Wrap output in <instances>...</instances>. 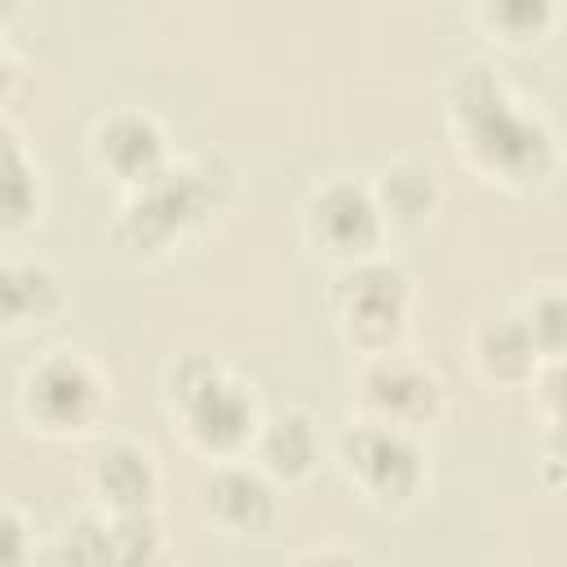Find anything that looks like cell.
I'll use <instances>...</instances> for the list:
<instances>
[{"instance_id": "cell-1", "label": "cell", "mask_w": 567, "mask_h": 567, "mask_svg": "<svg viewBox=\"0 0 567 567\" xmlns=\"http://www.w3.org/2000/svg\"><path fill=\"white\" fill-rule=\"evenodd\" d=\"M447 128L456 155L509 190H532L558 168L554 124L492 62L474 58L447 80Z\"/></svg>"}, {"instance_id": "cell-2", "label": "cell", "mask_w": 567, "mask_h": 567, "mask_svg": "<svg viewBox=\"0 0 567 567\" xmlns=\"http://www.w3.org/2000/svg\"><path fill=\"white\" fill-rule=\"evenodd\" d=\"M235 195H239V164L230 155L204 151L190 159H173L155 182L124 195L111 221V244L120 257L155 261L182 235L204 226L213 213L230 208Z\"/></svg>"}, {"instance_id": "cell-3", "label": "cell", "mask_w": 567, "mask_h": 567, "mask_svg": "<svg viewBox=\"0 0 567 567\" xmlns=\"http://www.w3.org/2000/svg\"><path fill=\"white\" fill-rule=\"evenodd\" d=\"M164 408L182 439L208 461L248 456L261 430L252 385L213 350H186L164 372Z\"/></svg>"}, {"instance_id": "cell-4", "label": "cell", "mask_w": 567, "mask_h": 567, "mask_svg": "<svg viewBox=\"0 0 567 567\" xmlns=\"http://www.w3.org/2000/svg\"><path fill=\"white\" fill-rule=\"evenodd\" d=\"M111 403L106 372L84 350H44L35 363H27L18 381V412L22 421L44 439H80L89 434Z\"/></svg>"}, {"instance_id": "cell-5", "label": "cell", "mask_w": 567, "mask_h": 567, "mask_svg": "<svg viewBox=\"0 0 567 567\" xmlns=\"http://www.w3.org/2000/svg\"><path fill=\"white\" fill-rule=\"evenodd\" d=\"M332 452H337L346 483L377 509H408L430 483L421 434L372 421V416H350Z\"/></svg>"}, {"instance_id": "cell-6", "label": "cell", "mask_w": 567, "mask_h": 567, "mask_svg": "<svg viewBox=\"0 0 567 567\" xmlns=\"http://www.w3.org/2000/svg\"><path fill=\"white\" fill-rule=\"evenodd\" d=\"M332 310H337V328L346 346L359 359L403 350V337L412 323V279L390 257L354 261L337 275Z\"/></svg>"}, {"instance_id": "cell-7", "label": "cell", "mask_w": 567, "mask_h": 567, "mask_svg": "<svg viewBox=\"0 0 567 567\" xmlns=\"http://www.w3.org/2000/svg\"><path fill=\"white\" fill-rule=\"evenodd\" d=\"M301 230H306L310 248L323 252L328 261H337L341 270L354 261L381 257L385 217L377 208L372 182H354L346 173H332L319 186H310V195L301 204Z\"/></svg>"}, {"instance_id": "cell-8", "label": "cell", "mask_w": 567, "mask_h": 567, "mask_svg": "<svg viewBox=\"0 0 567 567\" xmlns=\"http://www.w3.org/2000/svg\"><path fill=\"white\" fill-rule=\"evenodd\" d=\"M354 394H359V416H372V421H385V425H399L412 434L434 425L447 408L443 377L408 350L363 359L359 377H354Z\"/></svg>"}, {"instance_id": "cell-9", "label": "cell", "mask_w": 567, "mask_h": 567, "mask_svg": "<svg viewBox=\"0 0 567 567\" xmlns=\"http://www.w3.org/2000/svg\"><path fill=\"white\" fill-rule=\"evenodd\" d=\"M195 514L221 536H261L279 518V483L252 461H208L195 483Z\"/></svg>"}, {"instance_id": "cell-10", "label": "cell", "mask_w": 567, "mask_h": 567, "mask_svg": "<svg viewBox=\"0 0 567 567\" xmlns=\"http://www.w3.org/2000/svg\"><path fill=\"white\" fill-rule=\"evenodd\" d=\"M89 159L115 186L137 190V186L155 182L173 164V151H168L164 124L146 106L120 102V106H111V111H102L93 120V128H89Z\"/></svg>"}, {"instance_id": "cell-11", "label": "cell", "mask_w": 567, "mask_h": 567, "mask_svg": "<svg viewBox=\"0 0 567 567\" xmlns=\"http://www.w3.org/2000/svg\"><path fill=\"white\" fill-rule=\"evenodd\" d=\"M159 461L137 439H106L89 461V492L106 514H146L159 505Z\"/></svg>"}, {"instance_id": "cell-12", "label": "cell", "mask_w": 567, "mask_h": 567, "mask_svg": "<svg viewBox=\"0 0 567 567\" xmlns=\"http://www.w3.org/2000/svg\"><path fill=\"white\" fill-rule=\"evenodd\" d=\"M248 456H252L279 487L306 483V478L319 470V461H323V434H319V421H315L306 408H279V412H266Z\"/></svg>"}, {"instance_id": "cell-13", "label": "cell", "mask_w": 567, "mask_h": 567, "mask_svg": "<svg viewBox=\"0 0 567 567\" xmlns=\"http://www.w3.org/2000/svg\"><path fill=\"white\" fill-rule=\"evenodd\" d=\"M470 359L492 385H527L540 372V350L518 310L483 315L470 332Z\"/></svg>"}, {"instance_id": "cell-14", "label": "cell", "mask_w": 567, "mask_h": 567, "mask_svg": "<svg viewBox=\"0 0 567 567\" xmlns=\"http://www.w3.org/2000/svg\"><path fill=\"white\" fill-rule=\"evenodd\" d=\"M372 195H377V208L385 217V230H421L439 213L443 182H439L434 164L403 155V159H390L372 177Z\"/></svg>"}, {"instance_id": "cell-15", "label": "cell", "mask_w": 567, "mask_h": 567, "mask_svg": "<svg viewBox=\"0 0 567 567\" xmlns=\"http://www.w3.org/2000/svg\"><path fill=\"white\" fill-rule=\"evenodd\" d=\"M0 306L9 328H40L66 310V279L44 257H9L0 275Z\"/></svg>"}, {"instance_id": "cell-16", "label": "cell", "mask_w": 567, "mask_h": 567, "mask_svg": "<svg viewBox=\"0 0 567 567\" xmlns=\"http://www.w3.org/2000/svg\"><path fill=\"white\" fill-rule=\"evenodd\" d=\"M0 195H4V235H18L22 226H31L44 208V173L40 159L27 151L22 133L13 120H4V159H0Z\"/></svg>"}, {"instance_id": "cell-17", "label": "cell", "mask_w": 567, "mask_h": 567, "mask_svg": "<svg viewBox=\"0 0 567 567\" xmlns=\"http://www.w3.org/2000/svg\"><path fill=\"white\" fill-rule=\"evenodd\" d=\"M164 554H168V540L155 509L106 514V567H164Z\"/></svg>"}, {"instance_id": "cell-18", "label": "cell", "mask_w": 567, "mask_h": 567, "mask_svg": "<svg viewBox=\"0 0 567 567\" xmlns=\"http://www.w3.org/2000/svg\"><path fill=\"white\" fill-rule=\"evenodd\" d=\"M474 18L514 49H527L536 40H545V31L554 27V4L549 0H483L474 9Z\"/></svg>"}, {"instance_id": "cell-19", "label": "cell", "mask_w": 567, "mask_h": 567, "mask_svg": "<svg viewBox=\"0 0 567 567\" xmlns=\"http://www.w3.org/2000/svg\"><path fill=\"white\" fill-rule=\"evenodd\" d=\"M536 350H540V363L549 359H567V284H545L536 288L523 306H518Z\"/></svg>"}, {"instance_id": "cell-20", "label": "cell", "mask_w": 567, "mask_h": 567, "mask_svg": "<svg viewBox=\"0 0 567 567\" xmlns=\"http://www.w3.org/2000/svg\"><path fill=\"white\" fill-rule=\"evenodd\" d=\"M536 399L545 408V416H567V359H549L536 372Z\"/></svg>"}, {"instance_id": "cell-21", "label": "cell", "mask_w": 567, "mask_h": 567, "mask_svg": "<svg viewBox=\"0 0 567 567\" xmlns=\"http://www.w3.org/2000/svg\"><path fill=\"white\" fill-rule=\"evenodd\" d=\"M4 532H9V563L4 567H31L40 545H31V527H27V518H22L18 505L4 509Z\"/></svg>"}, {"instance_id": "cell-22", "label": "cell", "mask_w": 567, "mask_h": 567, "mask_svg": "<svg viewBox=\"0 0 567 567\" xmlns=\"http://www.w3.org/2000/svg\"><path fill=\"white\" fill-rule=\"evenodd\" d=\"M288 567H368V563H363V554L350 549V545H310V549H301Z\"/></svg>"}, {"instance_id": "cell-23", "label": "cell", "mask_w": 567, "mask_h": 567, "mask_svg": "<svg viewBox=\"0 0 567 567\" xmlns=\"http://www.w3.org/2000/svg\"><path fill=\"white\" fill-rule=\"evenodd\" d=\"M540 447H545V470H558L567 478V416H545Z\"/></svg>"}]
</instances>
